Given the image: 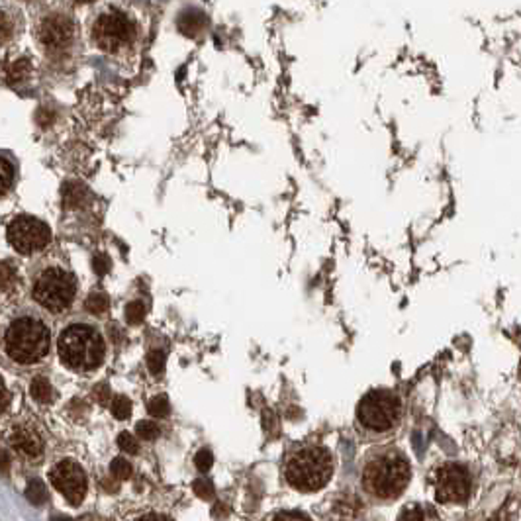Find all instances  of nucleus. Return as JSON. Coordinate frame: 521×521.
Segmentation results:
<instances>
[{"mask_svg":"<svg viewBox=\"0 0 521 521\" xmlns=\"http://www.w3.org/2000/svg\"><path fill=\"white\" fill-rule=\"evenodd\" d=\"M271 521H311L306 513L302 511H278L277 515H273Z\"/></svg>","mask_w":521,"mask_h":521,"instance_id":"32","label":"nucleus"},{"mask_svg":"<svg viewBox=\"0 0 521 521\" xmlns=\"http://www.w3.org/2000/svg\"><path fill=\"white\" fill-rule=\"evenodd\" d=\"M16 284V271L8 263H0V294L10 292Z\"/></svg>","mask_w":521,"mask_h":521,"instance_id":"20","label":"nucleus"},{"mask_svg":"<svg viewBox=\"0 0 521 521\" xmlns=\"http://www.w3.org/2000/svg\"><path fill=\"white\" fill-rule=\"evenodd\" d=\"M204 14L198 10H189V12H182L180 14V18H178V28H180V32L187 33V35H194V33L198 32L200 28L204 26Z\"/></svg>","mask_w":521,"mask_h":521,"instance_id":"16","label":"nucleus"},{"mask_svg":"<svg viewBox=\"0 0 521 521\" xmlns=\"http://www.w3.org/2000/svg\"><path fill=\"white\" fill-rule=\"evenodd\" d=\"M142 521H165L161 515H145Z\"/></svg>","mask_w":521,"mask_h":521,"instance_id":"37","label":"nucleus"},{"mask_svg":"<svg viewBox=\"0 0 521 521\" xmlns=\"http://www.w3.org/2000/svg\"><path fill=\"white\" fill-rule=\"evenodd\" d=\"M92 33L94 42L104 51H118L120 47L132 42L135 35V26L128 14L120 10H106L100 14Z\"/></svg>","mask_w":521,"mask_h":521,"instance_id":"7","label":"nucleus"},{"mask_svg":"<svg viewBox=\"0 0 521 521\" xmlns=\"http://www.w3.org/2000/svg\"><path fill=\"white\" fill-rule=\"evenodd\" d=\"M112 413H114L116 420H126V418H130V413H132V402L128 398H123V396L114 398V402H112Z\"/></svg>","mask_w":521,"mask_h":521,"instance_id":"23","label":"nucleus"},{"mask_svg":"<svg viewBox=\"0 0 521 521\" xmlns=\"http://www.w3.org/2000/svg\"><path fill=\"white\" fill-rule=\"evenodd\" d=\"M118 445H120V449H122L123 453H130V455L137 453V443H135V439H133L130 433H120L118 435Z\"/></svg>","mask_w":521,"mask_h":521,"instance_id":"31","label":"nucleus"},{"mask_svg":"<svg viewBox=\"0 0 521 521\" xmlns=\"http://www.w3.org/2000/svg\"><path fill=\"white\" fill-rule=\"evenodd\" d=\"M194 492H196V496L202 499L214 498V486H212L210 480H206V478H200V480L194 482Z\"/></svg>","mask_w":521,"mask_h":521,"instance_id":"29","label":"nucleus"},{"mask_svg":"<svg viewBox=\"0 0 521 521\" xmlns=\"http://www.w3.org/2000/svg\"><path fill=\"white\" fill-rule=\"evenodd\" d=\"M8 241L10 245L22 255H30L33 251L44 249L51 239V232L44 222L30 218V216H20L8 225Z\"/></svg>","mask_w":521,"mask_h":521,"instance_id":"9","label":"nucleus"},{"mask_svg":"<svg viewBox=\"0 0 521 521\" xmlns=\"http://www.w3.org/2000/svg\"><path fill=\"white\" fill-rule=\"evenodd\" d=\"M26 498L32 502L33 506H42L45 499H47V492H45V484L40 480V478H32L28 482V488H26Z\"/></svg>","mask_w":521,"mask_h":521,"instance_id":"18","label":"nucleus"},{"mask_svg":"<svg viewBox=\"0 0 521 521\" xmlns=\"http://www.w3.org/2000/svg\"><path fill=\"white\" fill-rule=\"evenodd\" d=\"M92 266H94L96 275L102 277V275H106V273H108V268H110V261H108V257L106 255H96L94 259H92Z\"/></svg>","mask_w":521,"mask_h":521,"instance_id":"33","label":"nucleus"},{"mask_svg":"<svg viewBox=\"0 0 521 521\" xmlns=\"http://www.w3.org/2000/svg\"><path fill=\"white\" fill-rule=\"evenodd\" d=\"M398 521H441L437 511L427 504H410L400 511Z\"/></svg>","mask_w":521,"mask_h":521,"instance_id":"15","label":"nucleus"},{"mask_svg":"<svg viewBox=\"0 0 521 521\" xmlns=\"http://www.w3.org/2000/svg\"><path fill=\"white\" fill-rule=\"evenodd\" d=\"M144 318H145L144 302H139V300H133V302H130V304L126 306V320H128V323H132V325H137V323L144 322Z\"/></svg>","mask_w":521,"mask_h":521,"instance_id":"21","label":"nucleus"},{"mask_svg":"<svg viewBox=\"0 0 521 521\" xmlns=\"http://www.w3.org/2000/svg\"><path fill=\"white\" fill-rule=\"evenodd\" d=\"M0 472H2L4 477L10 472V455H8L4 449H0Z\"/></svg>","mask_w":521,"mask_h":521,"instance_id":"35","label":"nucleus"},{"mask_svg":"<svg viewBox=\"0 0 521 521\" xmlns=\"http://www.w3.org/2000/svg\"><path fill=\"white\" fill-rule=\"evenodd\" d=\"M30 392H32V398L40 404H47L53 398V390H51V384L47 378H33L32 386H30Z\"/></svg>","mask_w":521,"mask_h":521,"instance_id":"17","label":"nucleus"},{"mask_svg":"<svg viewBox=\"0 0 521 521\" xmlns=\"http://www.w3.org/2000/svg\"><path fill=\"white\" fill-rule=\"evenodd\" d=\"M30 73H32V63L28 57H18V59L0 63V80L10 87L22 85L24 80L30 77Z\"/></svg>","mask_w":521,"mask_h":521,"instance_id":"13","label":"nucleus"},{"mask_svg":"<svg viewBox=\"0 0 521 521\" xmlns=\"http://www.w3.org/2000/svg\"><path fill=\"white\" fill-rule=\"evenodd\" d=\"M59 357L69 368L89 373L99 368L104 359V341L90 325H71L59 337Z\"/></svg>","mask_w":521,"mask_h":521,"instance_id":"3","label":"nucleus"},{"mask_svg":"<svg viewBox=\"0 0 521 521\" xmlns=\"http://www.w3.org/2000/svg\"><path fill=\"white\" fill-rule=\"evenodd\" d=\"M194 463H196V468L202 470V472H206V470H210L212 465H214V456L208 449H202L196 453V459H194Z\"/></svg>","mask_w":521,"mask_h":521,"instance_id":"30","label":"nucleus"},{"mask_svg":"<svg viewBox=\"0 0 521 521\" xmlns=\"http://www.w3.org/2000/svg\"><path fill=\"white\" fill-rule=\"evenodd\" d=\"M135 432L145 441H151V439L159 437V427L153 422H139L135 425Z\"/></svg>","mask_w":521,"mask_h":521,"instance_id":"27","label":"nucleus"},{"mask_svg":"<svg viewBox=\"0 0 521 521\" xmlns=\"http://www.w3.org/2000/svg\"><path fill=\"white\" fill-rule=\"evenodd\" d=\"M92 394H94V398H96V402H99L100 406H106L108 400H110V388H108L106 384H99Z\"/></svg>","mask_w":521,"mask_h":521,"instance_id":"34","label":"nucleus"},{"mask_svg":"<svg viewBox=\"0 0 521 521\" xmlns=\"http://www.w3.org/2000/svg\"><path fill=\"white\" fill-rule=\"evenodd\" d=\"M75 292H77V280L71 273L63 268H47L35 280L33 298L47 310L61 311L71 306Z\"/></svg>","mask_w":521,"mask_h":521,"instance_id":"6","label":"nucleus"},{"mask_svg":"<svg viewBox=\"0 0 521 521\" xmlns=\"http://www.w3.org/2000/svg\"><path fill=\"white\" fill-rule=\"evenodd\" d=\"M165 361H166V357L163 351H159V349L151 351V353L147 355V366H149V373H151V375H161V373L165 370Z\"/></svg>","mask_w":521,"mask_h":521,"instance_id":"25","label":"nucleus"},{"mask_svg":"<svg viewBox=\"0 0 521 521\" xmlns=\"http://www.w3.org/2000/svg\"><path fill=\"white\" fill-rule=\"evenodd\" d=\"M110 472L118 480H128L132 477V465L126 459H114L110 465Z\"/></svg>","mask_w":521,"mask_h":521,"instance_id":"26","label":"nucleus"},{"mask_svg":"<svg viewBox=\"0 0 521 521\" xmlns=\"http://www.w3.org/2000/svg\"><path fill=\"white\" fill-rule=\"evenodd\" d=\"M4 345L12 361L30 365L47 355L49 332L35 318H20L10 323L4 337Z\"/></svg>","mask_w":521,"mask_h":521,"instance_id":"4","label":"nucleus"},{"mask_svg":"<svg viewBox=\"0 0 521 521\" xmlns=\"http://www.w3.org/2000/svg\"><path fill=\"white\" fill-rule=\"evenodd\" d=\"M149 413L151 416H155V418H165L169 410H171V406H169V398H166L165 394H159L155 398L149 402Z\"/></svg>","mask_w":521,"mask_h":521,"instance_id":"24","label":"nucleus"},{"mask_svg":"<svg viewBox=\"0 0 521 521\" xmlns=\"http://www.w3.org/2000/svg\"><path fill=\"white\" fill-rule=\"evenodd\" d=\"M77 2H92V0H77Z\"/></svg>","mask_w":521,"mask_h":521,"instance_id":"39","label":"nucleus"},{"mask_svg":"<svg viewBox=\"0 0 521 521\" xmlns=\"http://www.w3.org/2000/svg\"><path fill=\"white\" fill-rule=\"evenodd\" d=\"M51 521H73V520H69V518H53Z\"/></svg>","mask_w":521,"mask_h":521,"instance_id":"38","label":"nucleus"},{"mask_svg":"<svg viewBox=\"0 0 521 521\" xmlns=\"http://www.w3.org/2000/svg\"><path fill=\"white\" fill-rule=\"evenodd\" d=\"M410 480L411 466L406 455L396 449H382L366 459L361 482L368 496L390 502L402 496Z\"/></svg>","mask_w":521,"mask_h":521,"instance_id":"1","label":"nucleus"},{"mask_svg":"<svg viewBox=\"0 0 521 521\" xmlns=\"http://www.w3.org/2000/svg\"><path fill=\"white\" fill-rule=\"evenodd\" d=\"M61 198L65 208H83L89 202V190L80 182H67L61 189Z\"/></svg>","mask_w":521,"mask_h":521,"instance_id":"14","label":"nucleus"},{"mask_svg":"<svg viewBox=\"0 0 521 521\" xmlns=\"http://www.w3.org/2000/svg\"><path fill=\"white\" fill-rule=\"evenodd\" d=\"M85 306H87V310L92 311V314H104V311L108 310V298L102 294V292H94V294H90L87 302H85Z\"/></svg>","mask_w":521,"mask_h":521,"instance_id":"22","label":"nucleus"},{"mask_svg":"<svg viewBox=\"0 0 521 521\" xmlns=\"http://www.w3.org/2000/svg\"><path fill=\"white\" fill-rule=\"evenodd\" d=\"M400 416H402L400 398L390 390H373L357 406V420L366 432H392L398 425Z\"/></svg>","mask_w":521,"mask_h":521,"instance_id":"5","label":"nucleus"},{"mask_svg":"<svg viewBox=\"0 0 521 521\" xmlns=\"http://www.w3.org/2000/svg\"><path fill=\"white\" fill-rule=\"evenodd\" d=\"M333 456L322 445H304L287 461L284 478L300 492H316L323 488L333 477Z\"/></svg>","mask_w":521,"mask_h":521,"instance_id":"2","label":"nucleus"},{"mask_svg":"<svg viewBox=\"0 0 521 521\" xmlns=\"http://www.w3.org/2000/svg\"><path fill=\"white\" fill-rule=\"evenodd\" d=\"M8 404H10V394H8V390L4 388V384L0 382V413L8 408Z\"/></svg>","mask_w":521,"mask_h":521,"instance_id":"36","label":"nucleus"},{"mask_svg":"<svg viewBox=\"0 0 521 521\" xmlns=\"http://www.w3.org/2000/svg\"><path fill=\"white\" fill-rule=\"evenodd\" d=\"M14 33V24H12L10 16L6 12L0 10V45L6 44Z\"/></svg>","mask_w":521,"mask_h":521,"instance_id":"28","label":"nucleus"},{"mask_svg":"<svg viewBox=\"0 0 521 521\" xmlns=\"http://www.w3.org/2000/svg\"><path fill=\"white\" fill-rule=\"evenodd\" d=\"M10 441L20 453L28 456H37L44 449V439L32 425H16L10 433Z\"/></svg>","mask_w":521,"mask_h":521,"instance_id":"12","label":"nucleus"},{"mask_svg":"<svg viewBox=\"0 0 521 521\" xmlns=\"http://www.w3.org/2000/svg\"><path fill=\"white\" fill-rule=\"evenodd\" d=\"M73 35H75V24L63 14H51L44 18L37 30V37L42 45L51 51L65 49L67 45L73 42Z\"/></svg>","mask_w":521,"mask_h":521,"instance_id":"11","label":"nucleus"},{"mask_svg":"<svg viewBox=\"0 0 521 521\" xmlns=\"http://www.w3.org/2000/svg\"><path fill=\"white\" fill-rule=\"evenodd\" d=\"M12 180H14V166L8 159L0 157V196L4 192H8V189L12 187Z\"/></svg>","mask_w":521,"mask_h":521,"instance_id":"19","label":"nucleus"},{"mask_svg":"<svg viewBox=\"0 0 521 521\" xmlns=\"http://www.w3.org/2000/svg\"><path fill=\"white\" fill-rule=\"evenodd\" d=\"M49 480L55 486L69 504L78 506L85 494H87V477L85 470L75 463V461H61L57 463L51 472H49Z\"/></svg>","mask_w":521,"mask_h":521,"instance_id":"10","label":"nucleus"},{"mask_svg":"<svg viewBox=\"0 0 521 521\" xmlns=\"http://www.w3.org/2000/svg\"><path fill=\"white\" fill-rule=\"evenodd\" d=\"M472 478L463 465L445 463L435 472V498L441 504H463L470 496Z\"/></svg>","mask_w":521,"mask_h":521,"instance_id":"8","label":"nucleus"}]
</instances>
